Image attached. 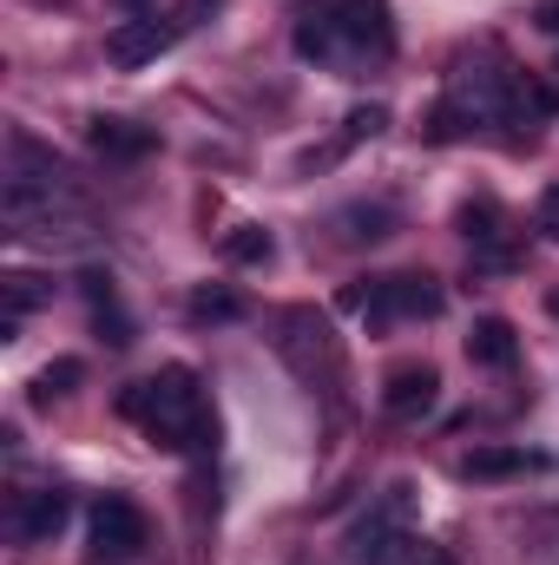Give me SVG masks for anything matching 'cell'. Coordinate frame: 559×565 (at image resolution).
<instances>
[{"instance_id":"cell-23","label":"cell","mask_w":559,"mask_h":565,"mask_svg":"<svg viewBox=\"0 0 559 565\" xmlns=\"http://www.w3.org/2000/svg\"><path fill=\"white\" fill-rule=\"evenodd\" d=\"M415 565H454V559H447V553H434V546H428V553H421Z\"/></svg>"},{"instance_id":"cell-22","label":"cell","mask_w":559,"mask_h":565,"mask_svg":"<svg viewBox=\"0 0 559 565\" xmlns=\"http://www.w3.org/2000/svg\"><path fill=\"white\" fill-rule=\"evenodd\" d=\"M113 7H119V13H133V20H139L145 7H151V0H113Z\"/></svg>"},{"instance_id":"cell-15","label":"cell","mask_w":559,"mask_h":565,"mask_svg":"<svg viewBox=\"0 0 559 565\" xmlns=\"http://www.w3.org/2000/svg\"><path fill=\"white\" fill-rule=\"evenodd\" d=\"M271 250H277V244H271V231H257V224H238V231L224 237V257H231V264H271Z\"/></svg>"},{"instance_id":"cell-7","label":"cell","mask_w":559,"mask_h":565,"mask_svg":"<svg viewBox=\"0 0 559 565\" xmlns=\"http://www.w3.org/2000/svg\"><path fill=\"white\" fill-rule=\"evenodd\" d=\"M165 40H171V26H158L151 13H139V20H126V26L106 33V60L113 66H145V60L165 53Z\"/></svg>"},{"instance_id":"cell-20","label":"cell","mask_w":559,"mask_h":565,"mask_svg":"<svg viewBox=\"0 0 559 565\" xmlns=\"http://www.w3.org/2000/svg\"><path fill=\"white\" fill-rule=\"evenodd\" d=\"M540 231H547V237H559V184H547V191H540Z\"/></svg>"},{"instance_id":"cell-11","label":"cell","mask_w":559,"mask_h":565,"mask_svg":"<svg viewBox=\"0 0 559 565\" xmlns=\"http://www.w3.org/2000/svg\"><path fill=\"white\" fill-rule=\"evenodd\" d=\"M66 513H73V500H66L60 487H46V493H27V513H20V540H53V533L66 526Z\"/></svg>"},{"instance_id":"cell-21","label":"cell","mask_w":559,"mask_h":565,"mask_svg":"<svg viewBox=\"0 0 559 565\" xmlns=\"http://www.w3.org/2000/svg\"><path fill=\"white\" fill-rule=\"evenodd\" d=\"M540 26H547V33H559V0H547V7H540Z\"/></svg>"},{"instance_id":"cell-10","label":"cell","mask_w":559,"mask_h":565,"mask_svg":"<svg viewBox=\"0 0 559 565\" xmlns=\"http://www.w3.org/2000/svg\"><path fill=\"white\" fill-rule=\"evenodd\" d=\"M86 145L106 151V158H145V151H151V132L133 126V119H93V126H86Z\"/></svg>"},{"instance_id":"cell-8","label":"cell","mask_w":559,"mask_h":565,"mask_svg":"<svg viewBox=\"0 0 559 565\" xmlns=\"http://www.w3.org/2000/svg\"><path fill=\"white\" fill-rule=\"evenodd\" d=\"M553 460L547 454H527V447H474L467 460H461V473L467 480H520V473H547Z\"/></svg>"},{"instance_id":"cell-2","label":"cell","mask_w":559,"mask_h":565,"mask_svg":"<svg viewBox=\"0 0 559 565\" xmlns=\"http://www.w3.org/2000/svg\"><path fill=\"white\" fill-rule=\"evenodd\" d=\"M126 422L145 427L151 447H204L211 440V415H204V388L191 369H158L126 388Z\"/></svg>"},{"instance_id":"cell-5","label":"cell","mask_w":559,"mask_h":565,"mask_svg":"<svg viewBox=\"0 0 559 565\" xmlns=\"http://www.w3.org/2000/svg\"><path fill=\"white\" fill-rule=\"evenodd\" d=\"M145 546V513L133 500H99L93 507V553L99 559H139Z\"/></svg>"},{"instance_id":"cell-6","label":"cell","mask_w":559,"mask_h":565,"mask_svg":"<svg viewBox=\"0 0 559 565\" xmlns=\"http://www.w3.org/2000/svg\"><path fill=\"white\" fill-rule=\"evenodd\" d=\"M434 395H441V375H434L428 362H409V369H395V375L382 382V408H389L395 422H421V415L434 408Z\"/></svg>"},{"instance_id":"cell-16","label":"cell","mask_w":559,"mask_h":565,"mask_svg":"<svg viewBox=\"0 0 559 565\" xmlns=\"http://www.w3.org/2000/svg\"><path fill=\"white\" fill-rule=\"evenodd\" d=\"M238 316H244V302L231 289H198L191 296V322H238Z\"/></svg>"},{"instance_id":"cell-3","label":"cell","mask_w":559,"mask_h":565,"mask_svg":"<svg viewBox=\"0 0 559 565\" xmlns=\"http://www.w3.org/2000/svg\"><path fill=\"white\" fill-rule=\"evenodd\" d=\"M369 322H395V316H441V282L434 277H382L369 282Z\"/></svg>"},{"instance_id":"cell-1","label":"cell","mask_w":559,"mask_h":565,"mask_svg":"<svg viewBox=\"0 0 559 565\" xmlns=\"http://www.w3.org/2000/svg\"><path fill=\"white\" fill-rule=\"evenodd\" d=\"M389 46H395V26H389V7L382 0H336V7H316L296 26V53L303 60H323L336 73H356L369 60H389Z\"/></svg>"},{"instance_id":"cell-14","label":"cell","mask_w":559,"mask_h":565,"mask_svg":"<svg viewBox=\"0 0 559 565\" xmlns=\"http://www.w3.org/2000/svg\"><path fill=\"white\" fill-rule=\"evenodd\" d=\"M559 93L540 86V79H514V99H507V119H553Z\"/></svg>"},{"instance_id":"cell-9","label":"cell","mask_w":559,"mask_h":565,"mask_svg":"<svg viewBox=\"0 0 559 565\" xmlns=\"http://www.w3.org/2000/svg\"><path fill=\"white\" fill-rule=\"evenodd\" d=\"M467 362H481V369H514V362H520L514 322H507V316H481V322L467 329Z\"/></svg>"},{"instance_id":"cell-18","label":"cell","mask_w":559,"mask_h":565,"mask_svg":"<svg viewBox=\"0 0 559 565\" xmlns=\"http://www.w3.org/2000/svg\"><path fill=\"white\" fill-rule=\"evenodd\" d=\"M461 231H467V244H500V211L494 204H467L461 211Z\"/></svg>"},{"instance_id":"cell-4","label":"cell","mask_w":559,"mask_h":565,"mask_svg":"<svg viewBox=\"0 0 559 565\" xmlns=\"http://www.w3.org/2000/svg\"><path fill=\"white\" fill-rule=\"evenodd\" d=\"M507 99H514V86L487 66H461L454 86H447V113H461L467 126L474 119H507Z\"/></svg>"},{"instance_id":"cell-13","label":"cell","mask_w":559,"mask_h":565,"mask_svg":"<svg viewBox=\"0 0 559 565\" xmlns=\"http://www.w3.org/2000/svg\"><path fill=\"white\" fill-rule=\"evenodd\" d=\"M336 224H342V237H349V244H382L395 217H389L382 204H349V211H342Z\"/></svg>"},{"instance_id":"cell-24","label":"cell","mask_w":559,"mask_h":565,"mask_svg":"<svg viewBox=\"0 0 559 565\" xmlns=\"http://www.w3.org/2000/svg\"><path fill=\"white\" fill-rule=\"evenodd\" d=\"M553 316H559V289H553Z\"/></svg>"},{"instance_id":"cell-12","label":"cell","mask_w":559,"mask_h":565,"mask_svg":"<svg viewBox=\"0 0 559 565\" xmlns=\"http://www.w3.org/2000/svg\"><path fill=\"white\" fill-rule=\"evenodd\" d=\"M0 296H7V316H0V335L13 342V329H20V316H27V309H40V302L53 296V282H46V277H27V270H13V277L0 282Z\"/></svg>"},{"instance_id":"cell-19","label":"cell","mask_w":559,"mask_h":565,"mask_svg":"<svg viewBox=\"0 0 559 565\" xmlns=\"http://www.w3.org/2000/svg\"><path fill=\"white\" fill-rule=\"evenodd\" d=\"M389 126V113L382 106H362V113H349V132H342V145H356V139H376Z\"/></svg>"},{"instance_id":"cell-17","label":"cell","mask_w":559,"mask_h":565,"mask_svg":"<svg viewBox=\"0 0 559 565\" xmlns=\"http://www.w3.org/2000/svg\"><path fill=\"white\" fill-rule=\"evenodd\" d=\"M80 375H86L80 362H53V369H40V375H33V402H60V395H73Z\"/></svg>"}]
</instances>
